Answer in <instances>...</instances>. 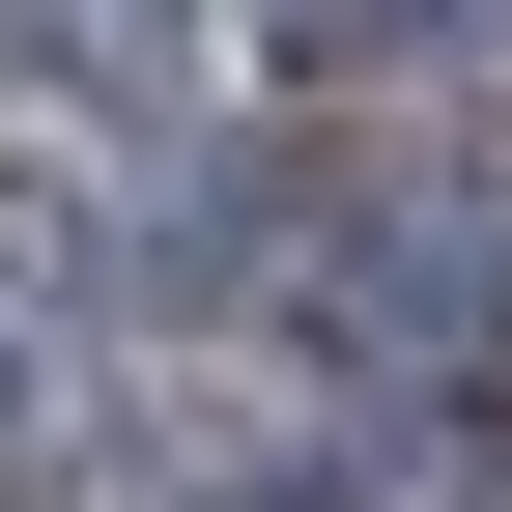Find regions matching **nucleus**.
<instances>
[{
	"label": "nucleus",
	"instance_id": "1",
	"mask_svg": "<svg viewBox=\"0 0 512 512\" xmlns=\"http://www.w3.org/2000/svg\"><path fill=\"white\" fill-rule=\"evenodd\" d=\"M29 370H57V228L0 200V399H29Z\"/></svg>",
	"mask_w": 512,
	"mask_h": 512
},
{
	"label": "nucleus",
	"instance_id": "2",
	"mask_svg": "<svg viewBox=\"0 0 512 512\" xmlns=\"http://www.w3.org/2000/svg\"><path fill=\"white\" fill-rule=\"evenodd\" d=\"M143 512H342V484H285V456H171Z\"/></svg>",
	"mask_w": 512,
	"mask_h": 512
},
{
	"label": "nucleus",
	"instance_id": "3",
	"mask_svg": "<svg viewBox=\"0 0 512 512\" xmlns=\"http://www.w3.org/2000/svg\"><path fill=\"white\" fill-rule=\"evenodd\" d=\"M484 256H512V228H484Z\"/></svg>",
	"mask_w": 512,
	"mask_h": 512
}]
</instances>
